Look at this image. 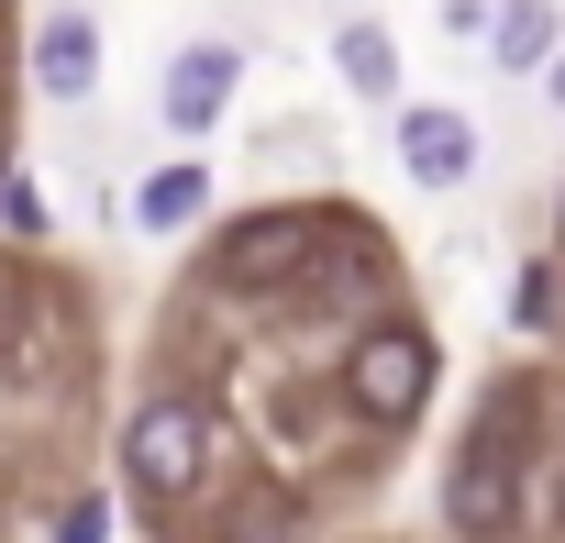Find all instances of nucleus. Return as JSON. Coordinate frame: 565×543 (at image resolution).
I'll use <instances>...</instances> for the list:
<instances>
[{
  "mask_svg": "<svg viewBox=\"0 0 565 543\" xmlns=\"http://www.w3.org/2000/svg\"><path fill=\"white\" fill-rule=\"evenodd\" d=\"M311 255H322V211H244L211 244V289H289L311 278Z\"/></svg>",
  "mask_w": 565,
  "mask_h": 543,
  "instance_id": "obj_4",
  "label": "nucleus"
},
{
  "mask_svg": "<svg viewBox=\"0 0 565 543\" xmlns=\"http://www.w3.org/2000/svg\"><path fill=\"white\" fill-rule=\"evenodd\" d=\"M34 89H45L56 111H78V100L100 89V23H89V12H56V23L34 34Z\"/></svg>",
  "mask_w": 565,
  "mask_h": 543,
  "instance_id": "obj_7",
  "label": "nucleus"
},
{
  "mask_svg": "<svg viewBox=\"0 0 565 543\" xmlns=\"http://www.w3.org/2000/svg\"><path fill=\"white\" fill-rule=\"evenodd\" d=\"M543 78H554V100H565V56H543Z\"/></svg>",
  "mask_w": 565,
  "mask_h": 543,
  "instance_id": "obj_13",
  "label": "nucleus"
},
{
  "mask_svg": "<svg viewBox=\"0 0 565 543\" xmlns=\"http://www.w3.org/2000/svg\"><path fill=\"white\" fill-rule=\"evenodd\" d=\"M122 488L134 499H200L211 488V411L189 388H156L122 411Z\"/></svg>",
  "mask_w": 565,
  "mask_h": 543,
  "instance_id": "obj_1",
  "label": "nucleus"
},
{
  "mask_svg": "<svg viewBox=\"0 0 565 543\" xmlns=\"http://www.w3.org/2000/svg\"><path fill=\"white\" fill-rule=\"evenodd\" d=\"M233 78H244L233 45H178V67H167V134H211L233 111Z\"/></svg>",
  "mask_w": 565,
  "mask_h": 543,
  "instance_id": "obj_6",
  "label": "nucleus"
},
{
  "mask_svg": "<svg viewBox=\"0 0 565 543\" xmlns=\"http://www.w3.org/2000/svg\"><path fill=\"white\" fill-rule=\"evenodd\" d=\"M399 167H411V189H466L477 178V123L455 100H411L399 111Z\"/></svg>",
  "mask_w": 565,
  "mask_h": 543,
  "instance_id": "obj_5",
  "label": "nucleus"
},
{
  "mask_svg": "<svg viewBox=\"0 0 565 543\" xmlns=\"http://www.w3.org/2000/svg\"><path fill=\"white\" fill-rule=\"evenodd\" d=\"M521 411H532V388H499V411L477 422V444H466V466H455V499H444V521L455 532H510L521 521V499H510V477H521Z\"/></svg>",
  "mask_w": 565,
  "mask_h": 543,
  "instance_id": "obj_3",
  "label": "nucleus"
},
{
  "mask_svg": "<svg viewBox=\"0 0 565 543\" xmlns=\"http://www.w3.org/2000/svg\"><path fill=\"white\" fill-rule=\"evenodd\" d=\"M56 532H67V543H100V532H111V499H78V510H67Z\"/></svg>",
  "mask_w": 565,
  "mask_h": 543,
  "instance_id": "obj_12",
  "label": "nucleus"
},
{
  "mask_svg": "<svg viewBox=\"0 0 565 543\" xmlns=\"http://www.w3.org/2000/svg\"><path fill=\"white\" fill-rule=\"evenodd\" d=\"M510 322H521V333L565 322V278H554V266H521V289H510Z\"/></svg>",
  "mask_w": 565,
  "mask_h": 543,
  "instance_id": "obj_11",
  "label": "nucleus"
},
{
  "mask_svg": "<svg viewBox=\"0 0 565 543\" xmlns=\"http://www.w3.org/2000/svg\"><path fill=\"white\" fill-rule=\"evenodd\" d=\"M134 211H145V233H189V222L211 211V167H200V156H178V167H156Z\"/></svg>",
  "mask_w": 565,
  "mask_h": 543,
  "instance_id": "obj_10",
  "label": "nucleus"
},
{
  "mask_svg": "<svg viewBox=\"0 0 565 543\" xmlns=\"http://www.w3.org/2000/svg\"><path fill=\"white\" fill-rule=\"evenodd\" d=\"M554 45H565V12H554V0H499V12H488V56H499L510 78H543Z\"/></svg>",
  "mask_w": 565,
  "mask_h": 543,
  "instance_id": "obj_8",
  "label": "nucleus"
},
{
  "mask_svg": "<svg viewBox=\"0 0 565 543\" xmlns=\"http://www.w3.org/2000/svg\"><path fill=\"white\" fill-rule=\"evenodd\" d=\"M333 67H344L355 100H388V89H399V34H388V23H344V34H333Z\"/></svg>",
  "mask_w": 565,
  "mask_h": 543,
  "instance_id": "obj_9",
  "label": "nucleus"
},
{
  "mask_svg": "<svg viewBox=\"0 0 565 543\" xmlns=\"http://www.w3.org/2000/svg\"><path fill=\"white\" fill-rule=\"evenodd\" d=\"M433 377H444V355H433L422 322H366L355 355H344V400H355V422H377V433H411V422L433 411Z\"/></svg>",
  "mask_w": 565,
  "mask_h": 543,
  "instance_id": "obj_2",
  "label": "nucleus"
}]
</instances>
